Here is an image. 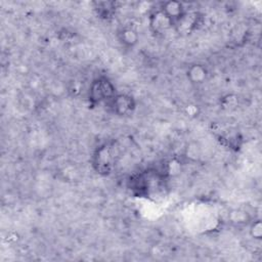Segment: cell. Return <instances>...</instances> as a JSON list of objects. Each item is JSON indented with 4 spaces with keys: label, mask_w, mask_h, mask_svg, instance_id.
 <instances>
[{
    "label": "cell",
    "mask_w": 262,
    "mask_h": 262,
    "mask_svg": "<svg viewBox=\"0 0 262 262\" xmlns=\"http://www.w3.org/2000/svg\"><path fill=\"white\" fill-rule=\"evenodd\" d=\"M250 233H251L253 238L261 239V237H262V225H261L260 220L253 221V223L251 224V227H250Z\"/></svg>",
    "instance_id": "obj_8"
},
{
    "label": "cell",
    "mask_w": 262,
    "mask_h": 262,
    "mask_svg": "<svg viewBox=\"0 0 262 262\" xmlns=\"http://www.w3.org/2000/svg\"><path fill=\"white\" fill-rule=\"evenodd\" d=\"M159 10L169 20L171 26L179 25V23L186 16V10L183 3L178 1L162 2Z\"/></svg>",
    "instance_id": "obj_2"
},
{
    "label": "cell",
    "mask_w": 262,
    "mask_h": 262,
    "mask_svg": "<svg viewBox=\"0 0 262 262\" xmlns=\"http://www.w3.org/2000/svg\"><path fill=\"white\" fill-rule=\"evenodd\" d=\"M97 14L102 18H110L115 12V3L114 2H96L95 7Z\"/></svg>",
    "instance_id": "obj_7"
},
{
    "label": "cell",
    "mask_w": 262,
    "mask_h": 262,
    "mask_svg": "<svg viewBox=\"0 0 262 262\" xmlns=\"http://www.w3.org/2000/svg\"><path fill=\"white\" fill-rule=\"evenodd\" d=\"M187 78L191 83L199 84L203 83L206 80L207 77V71L206 68L202 64H193L188 68L187 70Z\"/></svg>",
    "instance_id": "obj_5"
},
{
    "label": "cell",
    "mask_w": 262,
    "mask_h": 262,
    "mask_svg": "<svg viewBox=\"0 0 262 262\" xmlns=\"http://www.w3.org/2000/svg\"><path fill=\"white\" fill-rule=\"evenodd\" d=\"M120 41L128 47H132L133 45H135L138 41V35L136 33V31H134L131 28H125L121 31L120 35H119Z\"/></svg>",
    "instance_id": "obj_6"
},
{
    "label": "cell",
    "mask_w": 262,
    "mask_h": 262,
    "mask_svg": "<svg viewBox=\"0 0 262 262\" xmlns=\"http://www.w3.org/2000/svg\"><path fill=\"white\" fill-rule=\"evenodd\" d=\"M114 114L118 116H128L135 110V100L128 94H116L108 101Z\"/></svg>",
    "instance_id": "obj_3"
},
{
    "label": "cell",
    "mask_w": 262,
    "mask_h": 262,
    "mask_svg": "<svg viewBox=\"0 0 262 262\" xmlns=\"http://www.w3.org/2000/svg\"><path fill=\"white\" fill-rule=\"evenodd\" d=\"M113 166L112 150L107 145H102L97 148L94 156V167L98 173L108 174Z\"/></svg>",
    "instance_id": "obj_4"
},
{
    "label": "cell",
    "mask_w": 262,
    "mask_h": 262,
    "mask_svg": "<svg viewBox=\"0 0 262 262\" xmlns=\"http://www.w3.org/2000/svg\"><path fill=\"white\" fill-rule=\"evenodd\" d=\"M115 95V86L106 77H99L91 82L89 88V102L92 105L110 101Z\"/></svg>",
    "instance_id": "obj_1"
}]
</instances>
